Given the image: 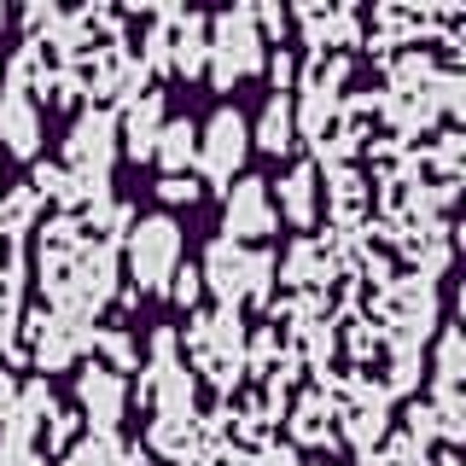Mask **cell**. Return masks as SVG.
<instances>
[{
    "mask_svg": "<svg viewBox=\"0 0 466 466\" xmlns=\"http://www.w3.org/2000/svg\"><path fill=\"white\" fill-rule=\"evenodd\" d=\"M157 193H164L169 204H181V198H187V204H193V198H198V187H193V181H187V175H164V187H157Z\"/></svg>",
    "mask_w": 466,
    "mask_h": 466,
    "instance_id": "obj_14",
    "label": "cell"
},
{
    "mask_svg": "<svg viewBox=\"0 0 466 466\" xmlns=\"http://www.w3.org/2000/svg\"><path fill=\"white\" fill-rule=\"evenodd\" d=\"M0 128H6V146L18 157L35 152V135H41V128H35V111H29L18 94H6V106H0Z\"/></svg>",
    "mask_w": 466,
    "mask_h": 466,
    "instance_id": "obj_10",
    "label": "cell"
},
{
    "mask_svg": "<svg viewBox=\"0 0 466 466\" xmlns=\"http://www.w3.org/2000/svg\"><path fill=\"white\" fill-rule=\"evenodd\" d=\"M175 257H181V228L169 222V216H146L135 228V274L146 291L164 286V274L175 268Z\"/></svg>",
    "mask_w": 466,
    "mask_h": 466,
    "instance_id": "obj_2",
    "label": "cell"
},
{
    "mask_svg": "<svg viewBox=\"0 0 466 466\" xmlns=\"http://www.w3.org/2000/svg\"><path fill=\"white\" fill-rule=\"evenodd\" d=\"M157 111H164V94H146L140 106H135V116H128V152L135 157H152V128H157Z\"/></svg>",
    "mask_w": 466,
    "mask_h": 466,
    "instance_id": "obj_11",
    "label": "cell"
},
{
    "mask_svg": "<svg viewBox=\"0 0 466 466\" xmlns=\"http://www.w3.org/2000/svg\"><path fill=\"white\" fill-rule=\"evenodd\" d=\"M198 29H204V18H187V24H181V53H175V58H181V70H187V76H193V70L204 65V47H198Z\"/></svg>",
    "mask_w": 466,
    "mask_h": 466,
    "instance_id": "obj_13",
    "label": "cell"
},
{
    "mask_svg": "<svg viewBox=\"0 0 466 466\" xmlns=\"http://www.w3.org/2000/svg\"><path fill=\"white\" fill-rule=\"evenodd\" d=\"M152 157H157V164H164L169 175H181V169H187V164L198 157V128H193V123H169L164 135H157Z\"/></svg>",
    "mask_w": 466,
    "mask_h": 466,
    "instance_id": "obj_8",
    "label": "cell"
},
{
    "mask_svg": "<svg viewBox=\"0 0 466 466\" xmlns=\"http://www.w3.org/2000/svg\"><path fill=\"white\" fill-rule=\"evenodd\" d=\"M106 350L116 356V368H128V361H135V344H128L123 332H106Z\"/></svg>",
    "mask_w": 466,
    "mask_h": 466,
    "instance_id": "obj_16",
    "label": "cell"
},
{
    "mask_svg": "<svg viewBox=\"0 0 466 466\" xmlns=\"http://www.w3.org/2000/svg\"><path fill=\"white\" fill-rule=\"evenodd\" d=\"M198 298V268H181L175 274V303H193Z\"/></svg>",
    "mask_w": 466,
    "mask_h": 466,
    "instance_id": "obj_15",
    "label": "cell"
},
{
    "mask_svg": "<svg viewBox=\"0 0 466 466\" xmlns=\"http://www.w3.org/2000/svg\"><path fill=\"white\" fill-rule=\"evenodd\" d=\"M274 216H268V181H239L228 198V233H268Z\"/></svg>",
    "mask_w": 466,
    "mask_h": 466,
    "instance_id": "obj_6",
    "label": "cell"
},
{
    "mask_svg": "<svg viewBox=\"0 0 466 466\" xmlns=\"http://www.w3.org/2000/svg\"><path fill=\"white\" fill-rule=\"evenodd\" d=\"M257 146H268V152H291V146H298L291 94H274V99H268V111H262V128H257Z\"/></svg>",
    "mask_w": 466,
    "mask_h": 466,
    "instance_id": "obj_9",
    "label": "cell"
},
{
    "mask_svg": "<svg viewBox=\"0 0 466 466\" xmlns=\"http://www.w3.org/2000/svg\"><path fill=\"white\" fill-rule=\"evenodd\" d=\"M245 116L239 111H216L210 116V128H204V146H198V164H204V175H210L216 187H228L233 181V169H239V157H245Z\"/></svg>",
    "mask_w": 466,
    "mask_h": 466,
    "instance_id": "obj_3",
    "label": "cell"
},
{
    "mask_svg": "<svg viewBox=\"0 0 466 466\" xmlns=\"http://www.w3.org/2000/svg\"><path fill=\"white\" fill-rule=\"evenodd\" d=\"M111 135H116V123L106 111H87L82 123H76V135H70V164H76V175L94 169L99 181H106V164H111Z\"/></svg>",
    "mask_w": 466,
    "mask_h": 466,
    "instance_id": "obj_5",
    "label": "cell"
},
{
    "mask_svg": "<svg viewBox=\"0 0 466 466\" xmlns=\"http://www.w3.org/2000/svg\"><path fill=\"white\" fill-rule=\"evenodd\" d=\"M12 402H18V385L0 373V420H12Z\"/></svg>",
    "mask_w": 466,
    "mask_h": 466,
    "instance_id": "obj_17",
    "label": "cell"
},
{
    "mask_svg": "<svg viewBox=\"0 0 466 466\" xmlns=\"http://www.w3.org/2000/svg\"><path fill=\"white\" fill-rule=\"evenodd\" d=\"M257 65H262V53H257L251 12H228V18H216V87H233L239 76H251Z\"/></svg>",
    "mask_w": 466,
    "mask_h": 466,
    "instance_id": "obj_1",
    "label": "cell"
},
{
    "mask_svg": "<svg viewBox=\"0 0 466 466\" xmlns=\"http://www.w3.org/2000/svg\"><path fill=\"white\" fill-rule=\"evenodd\" d=\"M82 402H87V414H94L99 437H111L116 414H123V385H116V373H106V368H87V373H82Z\"/></svg>",
    "mask_w": 466,
    "mask_h": 466,
    "instance_id": "obj_7",
    "label": "cell"
},
{
    "mask_svg": "<svg viewBox=\"0 0 466 466\" xmlns=\"http://www.w3.org/2000/svg\"><path fill=\"white\" fill-rule=\"evenodd\" d=\"M309 187H315V175H309V164L286 175V216H291V222H309Z\"/></svg>",
    "mask_w": 466,
    "mask_h": 466,
    "instance_id": "obj_12",
    "label": "cell"
},
{
    "mask_svg": "<svg viewBox=\"0 0 466 466\" xmlns=\"http://www.w3.org/2000/svg\"><path fill=\"white\" fill-rule=\"evenodd\" d=\"M198 280H210L216 291H222V303L233 309V298H245V291H262V280H268V257H251V251H233V245H210V268L198 274Z\"/></svg>",
    "mask_w": 466,
    "mask_h": 466,
    "instance_id": "obj_4",
    "label": "cell"
}]
</instances>
